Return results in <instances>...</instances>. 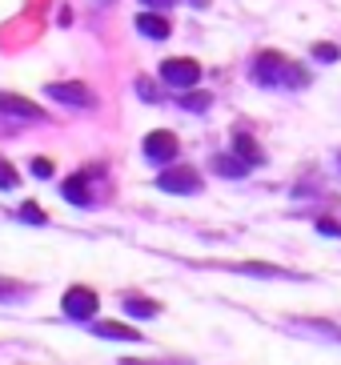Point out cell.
I'll return each instance as SVG.
<instances>
[{
  "label": "cell",
  "mask_w": 341,
  "mask_h": 365,
  "mask_svg": "<svg viewBox=\"0 0 341 365\" xmlns=\"http://www.w3.org/2000/svg\"><path fill=\"white\" fill-rule=\"evenodd\" d=\"M61 193L68 197L73 205H88V201H93V193H88V181H85V173H76V177H68V181L61 185Z\"/></svg>",
  "instance_id": "obj_9"
},
{
  "label": "cell",
  "mask_w": 341,
  "mask_h": 365,
  "mask_svg": "<svg viewBox=\"0 0 341 365\" xmlns=\"http://www.w3.org/2000/svg\"><path fill=\"white\" fill-rule=\"evenodd\" d=\"M213 169L221 173V177H245L253 165H249L241 153H237V157H225V153H221V157H213Z\"/></svg>",
  "instance_id": "obj_10"
},
{
  "label": "cell",
  "mask_w": 341,
  "mask_h": 365,
  "mask_svg": "<svg viewBox=\"0 0 341 365\" xmlns=\"http://www.w3.org/2000/svg\"><path fill=\"white\" fill-rule=\"evenodd\" d=\"M96 313V293L88 285H73V289L64 293V317H73V322H88Z\"/></svg>",
  "instance_id": "obj_3"
},
{
  "label": "cell",
  "mask_w": 341,
  "mask_h": 365,
  "mask_svg": "<svg viewBox=\"0 0 341 365\" xmlns=\"http://www.w3.org/2000/svg\"><path fill=\"white\" fill-rule=\"evenodd\" d=\"M157 189H165V193H197L201 189V177L193 169H185V165H173V169H165L157 177Z\"/></svg>",
  "instance_id": "obj_4"
},
{
  "label": "cell",
  "mask_w": 341,
  "mask_h": 365,
  "mask_svg": "<svg viewBox=\"0 0 341 365\" xmlns=\"http://www.w3.org/2000/svg\"><path fill=\"white\" fill-rule=\"evenodd\" d=\"M253 81L293 88V85H305V73H297V65H293L289 56H281V53H261L253 61Z\"/></svg>",
  "instance_id": "obj_1"
},
{
  "label": "cell",
  "mask_w": 341,
  "mask_h": 365,
  "mask_svg": "<svg viewBox=\"0 0 341 365\" xmlns=\"http://www.w3.org/2000/svg\"><path fill=\"white\" fill-rule=\"evenodd\" d=\"M137 29L149 36V41H165V36H169V21H165V16H157V12H141Z\"/></svg>",
  "instance_id": "obj_8"
},
{
  "label": "cell",
  "mask_w": 341,
  "mask_h": 365,
  "mask_svg": "<svg viewBox=\"0 0 341 365\" xmlns=\"http://www.w3.org/2000/svg\"><path fill=\"white\" fill-rule=\"evenodd\" d=\"M145 157L157 165H169L173 157H177V137L173 133H149L145 137Z\"/></svg>",
  "instance_id": "obj_6"
},
{
  "label": "cell",
  "mask_w": 341,
  "mask_h": 365,
  "mask_svg": "<svg viewBox=\"0 0 341 365\" xmlns=\"http://www.w3.org/2000/svg\"><path fill=\"white\" fill-rule=\"evenodd\" d=\"M32 177L49 181V177H53V161H49V157H36V161H32Z\"/></svg>",
  "instance_id": "obj_15"
},
{
  "label": "cell",
  "mask_w": 341,
  "mask_h": 365,
  "mask_svg": "<svg viewBox=\"0 0 341 365\" xmlns=\"http://www.w3.org/2000/svg\"><path fill=\"white\" fill-rule=\"evenodd\" d=\"M149 9H169V4H177V0H145Z\"/></svg>",
  "instance_id": "obj_22"
},
{
  "label": "cell",
  "mask_w": 341,
  "mask_h": 365,
  "mask_svg": "<svg viewBox=\"0 0 341 365\" xmlns=\"http://www.w3.org/2000/svg\"><path fill=\"white\" fill-rule=\"evenodd\" d=\"M321 233H330V237H341V225H337V221H321Z\"/></svg>",
  "instance_id": "obj_21"
},
{
  "label": "cell",
  "mask_w": 341,
  "mask_h": 365,
  "mask_svg": "<svg viewBox=\"0 0 341 365\" xmlns=\"http://www.w3.org/2000/svg\"><path fill=\"white\" fill-rule=\"evenodd\" d=\"M137 93H141L145 101H157V88H153L149 81H137Z\"/></svg>",
  "instance_id": "obj_20"
},
{
  "label": "cell",
  "mask_w": 341,
  "mask_h": 365,
  "mask_svg": "<svg viewBox=\"0 0 341 365\" xmlns=\"http://www.w3.org/2000/svg\"><path fill=\"white\" fill-rule=\"evenodd\" d=\"M233 145H237V153H241V157H245L249 165H261V149L253 145V137H249V133H237Z\"/></svg>",
  "instance_id": "obj_12"
},
{
  "label": "cell",
  "mask_w": 341,
  "mask_h": 365,
  "mask_svg": "<svg viewBox=\"0 0 341 365\" xmlns=\"http://www.w3.org/2000/svg\"><path fill=\"white\" fill-rule=\"evenodd\" d=\"M101 337H121V341H141V333L137 329H128V325H117V322H101V325H93Z\"/></svg>",
  "instance_id": "obj_11"
},
{
  "label": "cell",
  "mask_w": 341,
  "mask_h": 365,
  "mask_svg": "<svg viewBox=\"0 0 341 365\" xmlns=\"http://www.w3.org/2000/svg\"><path fill=\"white\" fill-rule=\"evenodd\" d=\"M21 221H32V225H44V213L41 209H36V205H21Z\"/></svg>",
  "instance_id": "obj_17"
},
{
  "label": "cell",
  "mask_w": 341,
  "mask_h": 365,
  "mask_svg": "<svg viewBox=\"0 0 341 365\" xmlns=\"http://www.w3.org/2000/svg\"><path fill=\"white\" fill-rule=\"evenodd\" d=\"M16 185V169H9V161H0V189H12Z\"/></svg>",
  "instance_id": "obj_19"
},
{
  "label": "cell",
  "mask_w": 341,
  "mask_h": 365,
  "mask_svg": "<svg viewBox=\"0 0 341 365\" xmlns=\"http://www.w3.org/2000/svg\"><path fill=\"white\" fill-rule=\"evenodd\" d=\"M313 56L317 61H337V44H313Z\"/></svg>",
  "instance_id": "obj_18"
},
{
  "label": "cell",
  "mask_w": 341,
  "mask_h": 365,
  "mask_svg": "<svg viewBox=\"0 0 341 365\" xmlns=\"http://www.w3.org/2000/svg\"><path fill=\"white\" fill-rule=\"evenodd\" d=\"M21 293H24V285H16V281H9V277H0V301L21 297Z\"/></svg>",
  "instance_id": "obj_16"
},
{
  "label": "cell",
  "mask_w": 341,
  "mask_h": 365,
  "mask_svg": "<svg viewBox=\"0 0 341 365\" xmlns=\"http://www.w3.org/2000/svg\"><path fill=\"white\" fill-rule=\"evenodd\" d=\"M53 101H61V105H73V108H88L93 105V93H88L85 85H76V81H56V85L44 88Z\"/></svg>",
  "instance_id": "obj_5"
},
{
  "label": "cell",
  "mask_w": 341,
  "mask_h": 365,
  "mask_svg": "<svg viewBox=\"0 0 341 365\" xmlns=\"http://www.w3.org/2000/svg\"><path fill=\"white\" fill-rule=\"evenodd\" d=\"M0 113L4 117H21V120H44V108L16 97V93H0Z\"/></svg>",
  "instance_id": "obj_7"
},
{
  "label": "cell",
  "mask_w": 341,
  "mask_h": 365,
  "mask_svg": "<svg viewBox=\"0 0 341 365\" xmlns=\"http://www.w3.org/2000/svg\"><path fill=\"white\" fill-rule=\"evenodd\" d=\"M181 105L193 108V113H205V108H209V97H205V93H185Z\"/></svg>",
  "instance_id": "obj_14"
},
{
  "label": "cell",
  "mask_w": 341,
  "mask_h": 365,
  "mask_svg": "<svg viewBox=\"0 0 341 365\" xmlns=\"http://www.w3.org/2000/svg\"><path fill=\"white\" fill-rule=\"evenodd\" d=\"M125 309L133 317H157V301H145V297H125Z\"/></svg>",
  "instance_id": "obj_13"
},
{
  "label": "cell",
  "mask_w": 341,
  "mask_h": 365,
  "mask_svg": "<svg viewBox=\"0 0 341 365\" xmlns=\"http://www.w3.org/2000/svg\"><path fill=\"white\" fill-rule=\"evenodd\" d=\"M161 81L173 85V88H193L197 81H201V65L189 61V56H173V61L161 65Z\"/></svg>",
  "instance_id": "obj_2"
},
{
  "label": "cell",
  "mask_w": 341,
  "mask_h": 365,
  "mask_svg": "<svg viewBox=\"0 0 341 365\" xmlns=\"http://www.w3.org/2000/svg\"><path fill=\"white\" fill-rule=\"evenodd\" d=\"M96 4H113V0H96Z\"/></svg>",
  "instance_id": "obj_23"
}]
</instances>
